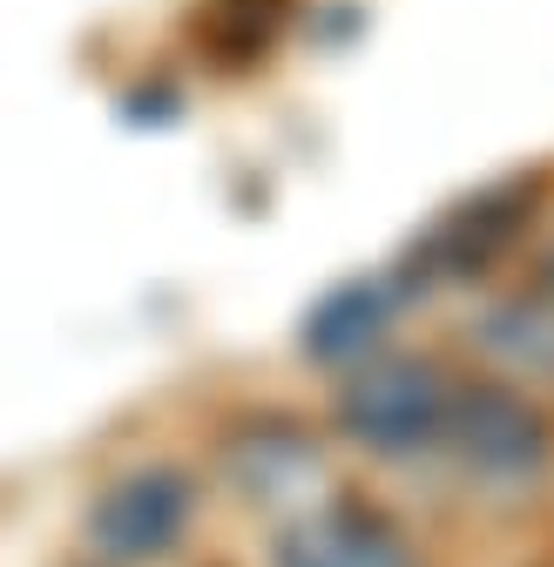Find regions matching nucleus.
I'll return each instance as SVG.
<instances>
[{
  "instance_id": "f257e3e1",
  "label": "nucleus",
  "mask_w": 554,
  "mask_h": 567,
  "mask_svg": "<svg viewBox=\"0 0 554 567\" xmlns=\"http://www.w3.org/2000/svg\"><path fill=\"white\" fill-rule=\"evenodd\" d=\"M440 419H447V392L427 365H386L345 399V425L372 453H412L420 440L440 433Z\"/></svg>"
},
{
  "instance_id": "f03ea898",
  "label": "nucleus",
  "mask_w": 554,
  "mask_h": 567,
  "mask_svg": "<svg viewBox=\"0 0 554 567\" xmlns=\"http://www.w3.org/2000/svg\"><path fill=\"white\" fill-rule=\"evenodd\" d=\"M440 425L460 440L453 453H466L480 473H494V480L541 466V419H534L521 399H507V392H473V399L447 405Z\"/></svg>"
},
{
  "instance_id": "7ed1b4c3",
  "label": "nucleus",
  "mask_w": 554,
  "mask_h": 567,
  "mask_svg": "<svg viewBox=\"0 0 554 567\" xmlns=\"http://www.w3.org/2000/svg\"><path fill=\"white\" fill-rule=\"evenodd\" d=\"M183 514H189L183 486L163 480V473H150V480H129L115 501L102 507L95 540L109 547V560H156L183 534Z\"/></svg>"
},
{
  "instance_id": "20e7f679",
  "label": "nucleus",
  "mask_w": 554,
  "mask_h": 567,
  "mask_svg": "<svg viewBox=\"0 0 554 567\" xmlns=\"http://www.w3.org/2000/svg\"><path fill=\"white\" fill-rule=\"evenodd\" d=\"M277 567H412V554L372 514H318L277 540Z\"/></svg>"
}]
</instances>
